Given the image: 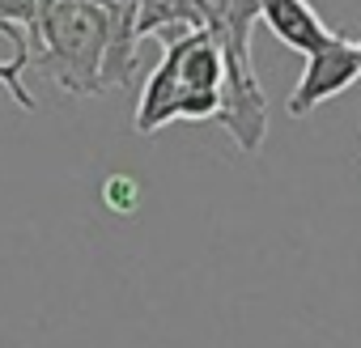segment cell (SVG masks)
Here are the masks:
<instances>
[{
	"instance_id": "cell-1",
	"label": "cell",
	"mask_w": 361,
	"mask_h": 348,
	"mask_svg": "<svg viewBox=\"0 0 361 348\" xmlns=\"http://www.w3.org/2000/svg\"><path fill=\"white\" fill-rule=\"evenodd\" d=\"M161 60L153 64L140 102H136V132L153 136L166 123L178 119H217L221 115V89H226V51L209 30H188L161 39Z\"/></svg>"
},
{
	"instance_id": "cell-2",
	"label": "cell",
	"mask_w": 361,
	"mask_h": 348,
	"mask_svg": "<svg viewBox=\"0 0 361 348\" xmlns=\"http://www.w3.org/2000/svg\"><path fill=\"white\" fill-rule=\"evenodd\" d=\"M30 64L64 94L94 98L106 89V18L85 0H43L30 30Z\"/></svg>"
},
{
	"instance_id": "cell-3",
	"label": "cell",
	"mask_w": 361,
	"mask_h": 348,
	"mask_svg": "<svg viewBox=\"0 0 361 348\" xmlns=\"http://www.w3.org/2000/svg\"><path fill=\"white\" fill-rule=\"evenodd\" d=\"M361 77V64H357V43L348 35H331L314 56H306V73L298 77L293 94H289V115L293 119H306L314 106H323L327 98H340L353 81Z\"/></svg>"
},
{
	"instance_id": "cell-4",
	"label": "cell",
	"mask_w": 361,
	"mask_h": 348,
	"mask_svg": "<svg viewBox=\"0 0 361 348\" xmlns=\"http://www.w3.org/2000/svg\"><path fill=\"white\" fill-rule=\"evenodd\" d=\"M259 22L289 47V51H302V56H314L336 30H327L319 22V13L310 9V0H264L259 9Z\"/></svg>"
},
{
	"instance_id": "cell-5",
	"label": "cell",
	"mask_w": 361,
	"mask_h": 348,
	"mask_svg": "<svg viewBox=\"0 0 361 348\" xmlns=\"http://www.w3.org/2000/svg\"><path fill=\"white\" fill-rule=\"evenodd\" d=\"M188 30H204L192 0H140L136 39H149V35L174 39V35H188Z\"/></svg>"
},
{
	"instance_id": "cell-6",
	"label": "cell",
	"mask_w": 361,
	"mask_h": 348,
	"mask_svg": "<svg viewBox=\"0 0 361 348\" xmlns=\"http://www.w3.org/2000/svg\"><path fill=\"white\" fill-rule=\"evenodd\" d=\"M35 30V0H0V35L13 43V51H30Z\"/></svg>"
},
{
	"instance_id": "cell-7",
	"label": "cell",
	"mask_w": 361,
	"mask_h": 348,
	"mask_svg": "<svg viewBox=\"0 0 361 348\" xmlns=\"http://www.w3.org/2000/svg\"><path fill=\"white\" fill-rule=\"evenodd\" d=\"M26 68H30V51H13V60H0V85L13 94V102H18L22 111H39L35 94H30V89H26V81H22V73H26Z\"/></svg>"
},
{
	"instance_id": "cell-8",
	"label": "cell",
	"mask_w": 361,
	"mask_h": 348,
	"mask_svg": "<svg viewBox=\"0 0 361 348\" xmlns=\"http://www.w3.org/2000/svg\"><path fill=\"white\" fill-rule=\"evenodd\" d=\"M357 64H361V39H357Z\"/></svg>"
}]
</instances>
